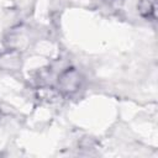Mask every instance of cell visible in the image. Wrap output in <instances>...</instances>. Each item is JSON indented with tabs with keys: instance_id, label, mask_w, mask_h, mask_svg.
Segmentation results:
<instances>
[{
	"instance_id": "cell-1",
	"label": "cell",
	"mask_w": 158,
	"mask_h": 158,
	"mask_svg": "<svg viewBox=\"0 0 158 158\" xmlns=\"http://www.w3.org/2000/svg\"><path fill=\"white\" fill-rule=\"evenodd\" d=\"M79 75L74 70H67L60 75L59 84L65 91H74L79 86Z\"/></svg>"
}]
</instances>
